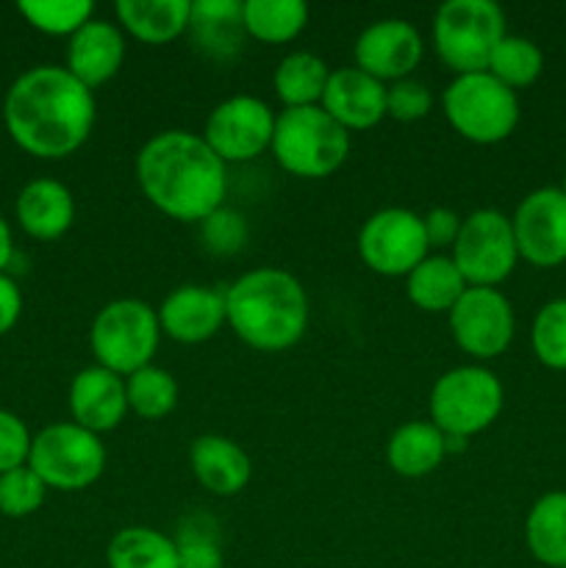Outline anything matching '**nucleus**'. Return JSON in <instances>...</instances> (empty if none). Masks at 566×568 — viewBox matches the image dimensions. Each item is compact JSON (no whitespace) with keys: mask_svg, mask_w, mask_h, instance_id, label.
<instances>
[{"mask_svg":"<svg viewBox=\"0 0 566 568\" xmlns=\"http://www.w3.org/2000/svg\"><path fill=\"white\" fill-rule=\"evenodd\" d=\"M453 342L475 361H492L511 347L516 316L499 288L469 286L447 314Z\"/></svg>","mask_w":566,"mask_h":568,"instance_id":"12","label":"nucleus"},{"mask_svg":"<svg viewBox=\"0 0 566 568\" xmlns=\"http://www.w3.org/2000/svg\"><path fill=\"white\" fill-rule=\"evenodd\" d=\"M320 105L344 131H370L386 116V83L358 67L331 70Z\"/></svg>","mask_w":566,"mask_h":568,"instance_id":"18","label":"nucleus"},{"mask_svg":"<svg viewBox=\"0 0 566 568\" xmlns=\"http://www.w3.org/2000/svg\"><path fill=\"white\" fill-rule=\"evenodd\" d=\"M505 39V14L494 0H447L433 17V48L455 72H483Z\"/></svg>","mask_w":566,"mask_h":568,"instance_id":"8","label":"nucleus"},{"mask_svg":"<svg viewBox=\"0 0 566 568\" xmlns=\"http://www.w3.org/2000/svg\"><path fill=\"white\" fill-rule=\"evenodd\" d=\"M327 78H331V70L320 55L294 50V53L283 55L281 64L275 67L272 89L286 109H305V105L322 103Z\"/></svg>","mask_w":566,"mask_h":568,"instance_id":"27","label":"nucleus"},{"mask_svg":"<svg viewBox=\"0 0 566 568\" xmlns=\"http://www.w3.org/2000/svg\"><path fill=\"white\" fill-rule=\"evenodd\" d=\"M109 568H178L175 538L153 527H125L105 547Z\"/></svg>","mask_w":566,"mask_h":568,"instance_id":"28","label":"nucleus"},{"mask_svg":"<svg viewBox=\"0 0 566 568\" xmlns=\"http://www.w3.org/2000/svg\"><path fill=\"white\" fill-rule=\"evenodd\" d=\"M98 103L67 67L39 64L22 72L3 100L9 136L33 159H67L83 148L94 128Z\"/></svg>","mask_w":566,"mask_h":568,"instance_id":"1","label":"nucleus"},{"mask_svg":"<svg viewBox=\"0 0 566 568\" xmlns=\"http://www.w3.org/2000/svg\"><path fill=\"white\" fill-rule=\"evenodd\" d=\"M17 222L37 242H55L75 222V197L53 178H37L26 183L14 203Z\"/></svg>","mask_w":566,"mask_h":568,"instance_id":"21","label":"nucleus"},{"mask_svg":"<svg viewBox=\"0 0 566 568\" xmlns=\"http://www.w3.org/2000/svg\"><path fill=\"white\" fill-rule=\"evenodd\" d=\"M422 225H425V236L431 247L453 250L464 220H461L453 209H442V205H438V209H431L425 216H422Z\"/></svg>","mask_w":566,"mask_h":568,"instance_id":"39","label":"nucleus"},{"mask_svg":"<svg viewBox=\"0 0 566 568\" xmlns=\"http://www.w3.org/2000/svg\"><path fill=\"white\" fill-rule=\"evenodd\" d=\"M525 541L538 564L566 566V491H549L533 503L525 519Z\"/></svg>","mask_w":566,"mask_h":568,"instance_id":"26","label":"nucleus"},{"mask_svg":"<svg viewBox=\"0 0 566 568\" xmlns=\"http://www.w3.org/2000/svg\"><path fill=\"white\" fill-rule=\"evenodd\" d=\"M14 258V239H11L9 222L0 216V275H6V266Z\"/></svg>","mask_w":566,"mask_h":568,"instance_id":"41","label":"nucleus"},{"mask_svg":"<svg viewBox=\"0 0 566 568\" xmlns=\"http://www.w3.org/2000/svg\"><path fill=\"white\" fill-rule=\"evenodd\" d=\"M564 568H566V566H564Z\"/></svg>","mask_w":566,"mask_h":568,"instance_id":"43","label":"nucleus"},{"mask_svg":"<svg viewBox=\"0 0 566 568\" xmlns=\"http://www.w3.org/2000/svg\"><path fill=\"white\" fill-rule=\"evenodd\" d=\"M449 258L458 266L466 286L497 288L505 277H511L519 261L511 216L494 209L472 211L461 225Z\"/></svg>","mask_w":566,"mask_h":568,"instance_id":"10","label":"nucleus"},{"mask_svg":"<svg viewBox=\"0 0 566 568\" xmlns=\"http://www.w3.org/2000/svg\"><path fill=\"white\" fill-rule=\"evenodd\" d=\"M17 11L48 37H72L94 14L92 0H20Z\"/></svg>","mask_w":566,"mask_h":568,"instance_id":"32","label":"nucleus"},{"mask_svg":"<svg viewBox=\"0 0 566 568\" xmlns=\"http://www.w3.org/2000/svg\"><path fill=\"white\" fill-rule=\"evenodd\" d=\"M466 288L469 286L449 255H427L405 277V294L425 314H449V308L458 303Z\"/></svg>","mask_w":566,"mask_h":568,"instance_id":"25","label":"nucleus"},{"mask_svg":"<svg viewBox=\"0 0 566 568\" xmlns=\"http://www.w3.org/2000/svg\"><path fill=\"white\" fill-rule=\"evenodd\" d=\"M447 458L444 449V433L427 422H405L392 433L386 444V464L394 475L408 477H425L436 471Z\"/></svg>","mask_w":566,"mask_h":568,"instance_id":"24","label":"nucleus"},{"mask_svg":"<svg viewBox=\"0 0 566 568\" xmlns=\"http://www.w3.org/2000/svg\"><path fill=\"white\" fill-rule=\"evenodd\" d=\"M544 70V53L538 44L527 37H511L505 33L503 42L494 48L486 72H492L499 83L508 89H525L538 81Z\"/></svg>","mask_w":566,"mask_h":568,"instance_id":"31","label":"nucleus"},{"mask_svg":"<svg viewBox=\"0 0 566 568\" xmlns=\"http://www.w3.org/2000/svg\"><path fill=\"white\" fill-rule=\"evenodd\" d=\"M117 26L144 44H166L183 37L192 14V0H120Z\"/></svg>","mask_w":566,"mask_h":568,"instance_id":"23","label":"nucleus"},{"mask_svg":"<svg viewBox=\"0 0 566 568\" xmlns=\"http://www.w3.org/2000/svg\"><path fill=\"white\" fill-rule=\"evenodd\" d=\"M422 53H425V44H422L420 31L408 20H397V17L377 20L364 28L353 50L355 67L386 87L411 78V72L420 67Z\"/></svg>","mask_w":566,"mask_h":568,"instance_id":"15","label":"nucleus"},{"mask_svg":"<svg viewBox=\"0 0 566 568\" xmlns=\"http://www.w3.org/2000/svg\"><path fill=\"white\" fill-rule=\"evenodd\" d=\"M125 394H128V410L139 416V419L159 422L170 416L178 405V383L161 366H142L139 372L125 377Z\"/></svg>","mask_w":566,"mask_h":568,"instance_id":"30","label":"nucleus"},{"mask_svg":"<svg viewBox=\"0 0 566 568\" xmlns=\"http://www.w3.org/2000/svg\"><path fill=\"white\" fill-rule=\"evenodd\" d=\"M272 155L294 178L320 181L342 170L350 155V131H344L322 105L286 109L275 120Z\"/></svg>","mask_w":566,"mask_h":568,"instance_id":"4","label":"nucleus"},{"mask_svg":"<svg viewBox=\"0 0 566 568\" xmlns=\"http://www.w3.org/2000/svg\"><path fill=\"white\" fill-rule=\"evenodd\" d=\"M505 392L492 369L477 364L455 366L444 372L431 388L427 410L431 422L444 436H461L469 442L477 433L488 430L503 414Z\"/></svg>","mask_w":566,"mask_h":568,"instance_id":"5","label":"nucleus"},{"mask_svg":"<svg viewBox=\"0 0 566 568\" xmlns=\"http://www.w3.org/2000/svg\"><path fill=\"white\" fill-rule=\"evenodd\" d=\"M433 109V92L416 78H403L386 87V116L397 122L425 120Z\"/></svg>","mask_w":566,"mask_h":568,"instance_id":"37","label":"nucleus"},{"mask_svg":"<svg viewBox=\"0 0 566 568\" xmlns=\"http://www.w3.org/2000/svg\"><path fill=\"white\" fill-rule=\"evenodd\" d=\"M205 519H186L181 525V532L175 538L178 547V568H222L220 538H216V527H203Z\"/></svg>","mask_w":566,"mask_h":568,"instance_id":"35","label":"nucleus"},{"mask_svg":"<svg viewBox=\"0 0 566 568\" xmlns=\"http://www.w3.org/2000/svg\"><path fill=\"white\" fill-rule=\"evenodd\" d=\"M189 466L194 480L214 497H236L253 477L247 453L236 442L216 433L194 438L189 447Z\"/></svg>","mask_w":566,"mask_h":568,"instance_id":"20","label":"nucleus"},{"mask_svg":"<svg viewBox=\"0 0 566 568\" xmlns=\"http://www.w3.org/2000/svg\"><path fill=\"white\" fill-rule=\"evenodd\" d=\"M161 336H170L178 344H203L220 333L225 322V292L211 286H178L155 308Z\"/></svg>","mask_w":566,"mask_h":568,"instance_id":"16","label":"nucleus"},{"mask_svg":"<svg viewBox=\"0 0 566 568\" xmlns=\"http://www.w3.org/2000/svg\"><path fill=\"white\" fill-rule=\"evenodd\" d=\"M530 344L547 369L566 372V297L542 305L533 320Z\"/></svg>","mask_w":566,"mask_h":568,"instance_id":"33","label":"nucleus"},{"mask_svg":"<svg viewBox=\"0 0 566 568\" xmlns=\"http://www.w3.org/2000/svg\"><path fill=\"white\" fill-rule=\"evenodd\" d=\"M275 120L270 105L253 94H233L214 105L200 136L225 164H244L272 148Z\"/></svg>","mask_w":566,"mask_h":568,"instance_id":"13","label":"nucleus"},{"mask_svg":"<svg viewBox=\"0 0 566 568\" xmlns=\"http://www.w3.org/2000/svg\"><path fill=\"white\" fill-rule=\"evenodd\" d=\"M159 342V314L148 303L133 297L111 300L109 305H103L89 331V347L98 366L120 377L153 364Z\"/></svg>","mask_w":566,"mask_h":568,"instance_id":"7","label":"nucleus"},{"mask_svg":"<svg viewBox=\"0 0 566 568\" xmlns=\"http://www.w3.org/2000/svg\"><path fill=\"white\" fill-rule=\"evenodd\" d=\"M125 64V31L117 22L89 20L75 31L67 44V72L78 78L87 89L109 83Z\"/></svg>","mask_w":566,"mask_h":568,"instance_id":"19","label":"nucleus"},{"mask_svg":"<svg viewBox=\"0 0 566 568\" xmlns=\"http://www.w3.org/2000/svg\"><path fill=\"white\" fill-rule=\"evenodd\" d=\"M422 216L408 209H381L361 225L358 255L366 270L383 277H408L427 258Z\"/></svg>","mask_w":566,"mask_h":568,"instance_id":"11","label":"nucleus"},{"mask_svg":"<svg viewBox=\"0 0 566 568\" xmlns=\"http://www.w3.org/2000/svg\"><path fill=\"white\" fill-rule=\"evenodd\" d=\"M186 33L200 53L216 61L236 59L247 39L244 3L239 0H194Z\"/></svg>","mask_w":566,"mask_h":568,"instance_id":"22","label":"nucleus"},{"mask_svg":"<svg viewBox=\"0 0 566 568\" xmlns=\"http://www.w3.org/2000/svg\"><path fill=\"white\" fill-rule=\"evenodd\" d=\"M519 258L538 270H553L566 261V194L544 186L527 194L511 216Z\"/></svg>","mask_w":566,"mask_h":568,"instance_id":"14","label":"nucleus"},{"mask_svg":"<svg viewBox=\"0 0 566 568\" xmlns=\"http://www.w3.org/2000/svg\"><path fill=\"white\" fill-rule=\"evenodd\" d=\"M44 497H48V486L28 464L0 475V514L9 519H26L37 514Z\"/></svg>","mask_w":566,"mask_h":568,"instance_id":"34","label":"nucleus"},{"mask_svg":"<svg viewBox=\"0 0 566 568\" xmlns=\"http://www.w3.org/2000/svg\"><path fill=\"white\" fill-rule=\"evenodd\" d=\"M22 314V292L9 275H0V336L11 333V327L20 322Z\"/></svg>","mask_w":566,"mask_h":568,"instance_id":"40","label":"nucleus"},{"mask_svg":"<svg viewBox=\"0 0 566 568\" xmlns=\"http://www.w3.org/2000/svg\"><path fill=\"white\" fill-rule=\"evenodd\" d=\"M225 166L198 133L161 131L137 153V181L155 211L200 225L225 203Z\"/></svg>","mask_w":566,"mask_h":568,"instance_id":"2","label":"nucleus"},{"mask_svg":"<svg viewBox=\"0 0 566 568\" xmlns=\"http://www.w3.org/2000/svg\"><path fill=\"white\" fill-rule=\"evenodd\" d=\"M309 26L303 0H244V31L264 44H286Z\"/></svg>","mask_w":566,"mask_h":568,"instance_id":"29","label":"nucleus"},{"mask_svg":"<svg viewBox=\"0 0 566 568\" xmlns=\"http://www.w3.org/2000/svg\"><path fill=\"white\" fill-rule=\"evenodd\" d=\"M558 189H560V192H564V194H566V175H564V183H560V186H558Z\"/></svg>","mask_w":566,"mask_h":568,"instance_id":"42","label":"nucleus"},{"mask_svg":"<svg viewBox=\"0 0 566 568\" xmlns=\"http://www.w3.org/2000/svg\"><path fill=\"white\" fill-rule=\"evenodd\" d=\"M31 442L33 436L28 433L26 422L11 410L0 408V475L28 464Z\"/></svg>","mask_w":566,"mask_h":568,"instance_id":"38","label":"nucleus"},{"mask_svg":"<svg viewBox=\"0 0 566 568\" xmlns=\"http://www.w3.org/2000/svg\"><path fill=\"white\" fill-rule=\"evenodd\" d=\"M442 109L453 131L472 144H499L519 125V98L486 70L455 75Z\"/></svg>","mask_w":566,"mask_h":568,"instance_id":"6","label":"nucleus"},{"mask_svg":"<svg viewBox=\"0 0 566 568\" xmlns=\"http://www.w3.org/2000/svg\"><path fill=\"white\" fill-rule=\"evenodd\" d=\"M70 414L75 425L94 436L117 430L128 414L125 377L98 364L81 369L70 383Z\"/></svg>","mask_w":566,"mask_h":568,"instance_id":"17","label":"nucleus"},{"mask_svg":"<svg viewBox=\"0 0 566 568\" xmlns=\"http://www.w3.org/2000/svg\"><path fill=\"white\" fill-rule=\"evenodd\" d=\"M225 322L247 347L283 353L309 331V294L292 272L261 266L225 292Z\"/></svg>","mask_w":566,"mask_h":568,"instance_id":"3","label":"nucleus"},{"mask_svg":"<svg viewBox=\"0 0 566 568\" xmlns=\"http://www.w3.org/2000/svg\"><path fill=\"white\" fill-rule=\"evenodd\" d=\"M200 239H203V247L211 255L228 258V255H236L247 244V222H244L242 214L222 205V209H216L214 214L200 222Z\"/></svg>","mask_w":566,"mask_h":568,"instance_id":"36","label":"nucleus"},{"mask_svg":"<svg viewBox=\"0 0 566 568\" xmlns=\"http://www.w3.org/2000/svg\"><path fill=\"white\" fill-rule=\"evenodd\" d=\"M28 466L48 488L83 491L103 477L105 447L75 422H55L33 436Z\"/></svg>","mask_w":566,"mask_h":568,"instance_id":"9","label":"nucleus"}]
</instances>
